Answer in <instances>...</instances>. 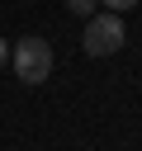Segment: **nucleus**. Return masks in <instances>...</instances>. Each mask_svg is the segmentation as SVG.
Listing matches in <instances>:
<instances>
[{
  "label": "nucleus",
  "mask_w": 142,
  "mask_h": 151,
  "mask_svg": "<svg viewBox=\"0 0 142 151\" xmlns=\"http://www.w3.org/2000/svg\"><path fill=\"white\" fill-rule=\"evenodd\" d=\"M104 5H109V14H128V9H137L142 0H104Z\"/></svg>",
  "instance_id": "nucleus-4"
},
{
  "label": "nucleus",
  "mask_w": 142,
  "mask_h": 151,
  "mask_svg": "<svg viewBox=\"0 0 142 151\" xmlns=\"http://www.w3.org/2000/svg\"><path fill=\"white\" fill-rule=\"evenodd\" d=\"M9 61H14V76L24 85H43L52 76V47H47V38H19V47L9 52Z\"/></svg>",
  "instance_id": "nucleus-1"
},
{
  "label": "nucleus",
  "mask_w": 142,
  "mask_h": 151,
  "mask_svg": "<svg viewBox=\"0 0 142 151\" xmlns=\"http://www.w3.org/2000/svg\"><path fill=\"white\" fill-rule=\"evenodd\" d=\"M66 9L80 14V19H95V0H66Z\"/></svg>",
  "instance_id": "nucleus-3"
},
{
  "label": "nucleus",
  "mask_w": 142,
  "mask_h": 151,
  "mask_svg": "<svg viewBox=\"0 0 142 151\" xmlns=\"http://www.w3.org/2000/svg\"><path fill=\"white\" fill-rule=\"evenodd\" d=\"M5 61H9V47H5V38H0V66H5Z\"/></svg>",
  "instance_id": "nucleus-5"
},
{
  "label": "nucleus",
  "mask_w": 142,
  "mask_h": 151,
  "mask_svg": "<svg viewBox=\"0 0 142 151\" xmlns=\"http://www.w3.org/2000/svg\"><path fill=\"white\" fill-rule=\"evenodd\" d=\"M123 14H95V19H85V33H80V47H85V57H114L118 47H123Z\"/></svg>",
  "instance_id": "nucleus-2"
}]
</instances>
